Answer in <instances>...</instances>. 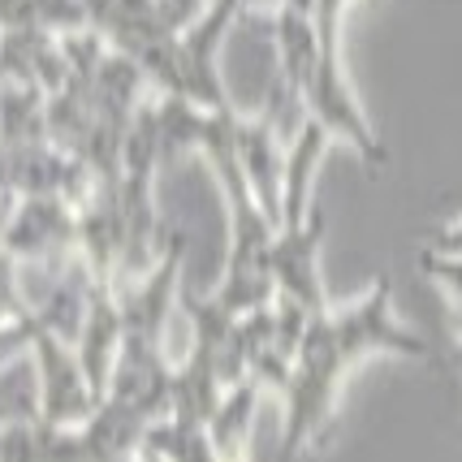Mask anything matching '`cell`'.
Returning <instances> with one entry per match:
<instances>
[{
	"label": "cell",
	"instance_id": "6da1fadb",
	"mask_svg": "<svg viewBox=\"0 0 462 462\" xmlns=\"http://www.w3.org/2000/svg\"><path fill=\"white\" fill-rule=\"evenodd\" d=\"M381 355H393V359H428L432 355L420 333L402 324L389 277H376L359 299L342 302V307L328 302L320 316L307 320L290 381L277 393L285 458L294 462L299 454H311L316 445H324L346 381L367 359H381Z\"/></svg>",
	"mask_w": 462,
	"mask_h": 462
},
{
	"label": "cell",
	"instance_id": "7a4b0ae2",
	"mask_svg": "<svg viewBox=\"0 0 462 462\" xmlns=\"http://www.w3.org/2000/svg\"><path fill=\"white\" fill-rule=\"evenodd\" d=\"M156 246L181 268V294H212L229 268V199L203 156H173L156 169Z\"/></svg>",
	"mask_w": 462,
	"mask_h": 462
},
{
	"label": "cell",
	"instance_id": "3957f363",
	"mask_svg": "<svg viewBox=\"0 0 462 462\" xmlns=\"http://www.w3.org/2000/svg\"><path fill=\"white\" fill-rule=\"evenodd\" d=\"M18 263V302L22 316H31L40 333L57 342H79L82 320L91 311V302L100 294V277L91 273V263L74 251L40 255V260H14Z\"/></svg>",
	"mask_w": 462,
	"mask_h": 462
},
{
	"label": "cell",
	"instance_id": "277c9868",
	"mask_svg": "<svg viewBox=\"0 0 462 462\" xmlns=\"http://www.w3.org/2000/svg\"><path fill=\"white\" fill-rule=\"evenodd\" d=\"M324 234H328V221H324L320 208H311V217L302 225H282L268 251H263V273L277 290V299L294 302L307 316H320L328 307V294H324V273H320V246Z\"/></svg>",
	"mask_w": 462,
	"mask_h": 462
},
{
	"label": "cell",
	"instance_id": "5b68a950",
	"mask_svg": "<svg viewBox=\"0 0 462 462\" xmlns=\"http://www.w3.org/2000/svg\"><path fill=\"white\" fill-rule=\"evenodd\" d=\"M35 367H40V423L52 428H82L104 402L100 389L87 381L79 355L69 342H57L48 333H35L31 342Z\"/></svg>",
	"mask_w": 462,
	"mask_h": 462
},
{
	"label": "cell",
	"instance_id": "8992f818",
	"mask_svg": "<svg viewBox=\"0 0 462 462\" xmlns=\"http://www.w3.org/2000/svg\"><path fill=\"white\" fill-rule=\"evenodd\" d=\"M74 246H79V225H74V203L65 199H18L0 229V251L9 260H40Z\"/></svg>",
	"mask_w": 462,
	"mask_h": 462
},
{
	"label": "cell",
	"instance_id": "52a82bcc",
	"mask_svg": "<svg viewBox=\"0 0 462 462\" xmlns=\"http://www.w3.org/2000/svg\"><path fill=\"white\" fill-rule=\"evenodd\" d=\"M277 393H268L255 381H238L221 393L217 411L208 415V441L217 449L221 462H255V445H260V428L268 420V406Z\"/></svg>",
	"mask_w": 462,
	"mask_h": 462
},
{
	"label": "cell",
	"instance_id": "ba28073f",
	"mask_svg": "<svg viewBox=\"0 0 462 462\" xmlns=\"http://www.w3.org/2000/svg\"><path fill=\"white\" fill-rule=\"evenodd\" d=\"M69 79L65 48L60 35L43 26H18V31H0V82L9 87H35L43 96L60 91Z\"/></svg>",
	"mask_w": 462,
	"mask_h": 462
},
{
	"label": "cell",
	"instance_id": "9c48e42d",
	"mask_svg": "<svg viewBox=\"0 0 462 462\" xmlns=\"http://www.w3.org/2000/svg\"><path fill=\"white\" fill-rule=\"evenodd\" d=\"M337 143L328 139V130L307 117L294 139L285 143V169H282V225H302L316 208V178H320L324 156Z\"/></svg>",
	"mask_w": 462,
	"mask_h": 462
},
{
	"label": "cell",
	"instance_id": "30bf717a",
	"mask_svg": "<svg viewBox=\"0 0 462 462\" xmlns=\"http://www.w3.org/2000/svg\"><path fill=\"white\" fill-rule=\"evenodd\" d=\"M121 346H125V324H121V307L113 299V290L100 285V294L91 302V311H87V320H82V333L79 342H74V355H79L82 372H87V381L100 389H108L113 381V367L121 359Z\"/></svg>",
	"mask_w": 462,
	"mask_h": 462
},
{
	"label": "cell",
	"instance_id": "8fae6325",
	"mask_svg": "<svg viewBox=\"0 0 462 462\" xmlns=\"http://www.w3.org/2000/svg\"><path fill=\"white\" fill-rule=\"evenodd\" d=\"M143 458L152 462H221L217 449L208 441V428L190 420H173L164 415L147 428L143 437Z\"/></svg>",
	"mask_w": 462,
	"mask_h": 462
},
{
	"label": "cell",
	"instance_id": "7c38bea8",
	"mask_svg": "<svg viewBox=\"0 0 462 462\" xmlns=\"http://www.w3.org/2000/svg\"><path fill=\"white\" fill-rule=\"evenodd\" d=\"M26 423H40V367L31 350L0 363V432Z\"/></svg>",
	"mask_w": 462,
	"mask_h": 462
},
{
	"label": "cell",
	"instance_id": "4fadbf2b",
	"mask_svg": "<svg viewBox=\"0 0 462 462\" xmlns=\"http://www.w3.org/2000/svg\"><path fill=\"white\" fill-rule=\"evenodd\" d=\"M0 462H43V454H40V423L5 428V432H0Z\"/></svg>",
	"mask_w": 462,
	"mask_h": 462
},
{
	"label": "cell",
	"instance_id": "5bb4252c",
	"mask_svg": "<svg viewBox=\"0 0 462 462\" xmlns=\"http://www.w3.org/2000/svg\"><path fill=\"white\" fill-rule=\"evenodd\" d=\"M18 316H22V302H18V263L0 251V324H5V320H18Z\"/></svg>",
	"mask_w": 462,
	"mask_h": 462
},
{
	"label": "cell",
	"instance_id": "9a60e30c",
	"mask_svg": "<svg viewBox=\"0 0 462 462\" xmlns=\"http://www.w3.org/2000/svg\"><path fill=\"white\" fill-rule=\"evenodd\" d=\"M423 251H437V255H454V260H462V221L441 225V229H432V234H428V246H423Z\"/></svg>",
	"mask_w": 462,
	"mask_h": 462
},
{
	"label": "cell",
	"instance_id": "2e32d148",
	"mask_svg": "<svg viewBox=\"0 0 462 462\" xmlns=\"http://www.w3.org/2000/svg\"><path fill=\"white\" fill-rule=\"evenodd\" d=\"M117 462H147L143 454H130V458H117Z\"/></svg>",
	"mask_w": 462,
	"mask_h": 462
},
{
	"label": "cell",
	"instance_id": "e0dca14e",
	"mask_svg": "<svg viewBox=\"0 0 462 462\" xmlns=\"http://www.w3.org/2000/svg\"><path fill=\"white\" fill-rule=\"evenodd\" d=\"M147 462H152V458H147Z\"/></svg>",
	"mask_w": 462,
	"mask_h": 462
}]
</instances>
